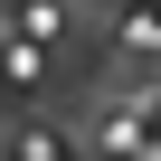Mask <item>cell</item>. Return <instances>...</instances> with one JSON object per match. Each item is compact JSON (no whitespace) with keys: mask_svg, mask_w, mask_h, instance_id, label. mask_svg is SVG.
<instances>
[{"mask_svg":"<svg viewBox=\"0 0 161 161\" xmlns=\"http://www.w3.org/2000/svg\"><path fill=\"white\" fill-rule=\"evenodd\" d=\"M0 86H10V47H0Z\"/></svg>","mask_w":161,"mask_h":161,"instance_id":"obj_1","label":"cell"}]
</instances>
